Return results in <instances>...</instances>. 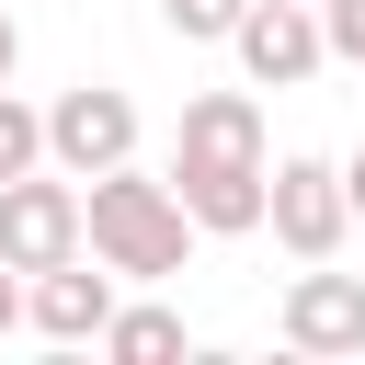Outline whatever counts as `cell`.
Listing matches in <instances>:
<instances>
[{
    "instance_id": "obj_3",
    "label": "cell",
    "mask_w": 365,
    "mask_h": 365,
    "mask_svg": "<svg viewBox=\"0 0 365 365\" xmlns=\"http://www.w3.org/2000/svg\"><path fill=\"white\" fill-rule=\"evenodd\" d=\"M80 182L68 171H11L0 182V262L11 274H46V262H80Z\"/></svg>"
},
{
    "instance_id": "obj_13",
    "label": "cell",
    "mask_w": 365,
    "mask_h": 365,
    "mask_svg": "<svg viewBox=\"0 0 365 365\" xmlns=\"http://www.w3.org/2000/svg\"><path fill=\"white\" fill-rule=\"evenodd\" d=\"M11 68H23V23L0 11V91H11Z\"/></svg>"
},
{
    "instance_id": "obj_14",
    "label": "cell",
    "mask_w": 365,
    "mask_h": 365,
    "mask_svg": "<svg viewBox=\"0 0 365 365\" xmlns=\"http://www.w3.org/2000/svg\"><path fill=\"white\" fill-rule=\"evenodd\" d=\"M342 194H354V217H365V148H354V160H342Z\"/></svg>"
},
{
    "instance_id": "obj_15",
    "label": "cell",
    "mask_w": 365,
    "mask_h": 365,
    "mask_svg": "<svg viewBox=\"0 0 365 365\" xmlns=\"http://www.w3.org/2000/svg\"><path fill=\"white\" fill-rule=\"evenodd\" d=\"M11 319H23V285H11V262H0V331H11Z\"/></svg>"
},
{
    "instance_id": "obj_6",
    "label": "cell",
    "mask_w": 365,
    "mask_h": 365,
    "mask_svg": "<svg viewBox=\"0 0 365 365\" xmlns=\"http://www.w3.org/2000/svg\"><path fill=\"white\" fill-rule=\"evenodd\" d=\"M228 46H240L251 91H297V80H308V68L331 57V46H319V0H251Z\"/></svg>"
},
{
    "instance_id": "obj_2",
    "label": "cell",
    "mask_w": 365,
    "mask_h": 365,
    "mask_svg": "<svg viewBox=\"0 0 365 365\" xmlns=\"http://www.w3.org/2000/svg\"><path fill=\"white\" fill-rule=\"evenodd\" d=\"M80 228H91V262H114V274H137V285L182 274V251H194V217H182V194H171V182H148L137 160L91 171V194H80Z\"/></svg>"
},
{
    "instance_id": "obj_11",
    "label": "cell",
    "mask_w": 365,
    "mask_h": 365,
    "mask_svg": "<svg viewBox=\"0 0 365 365\" xmlns=\"http://www.w3.org/2000/svg\"><path fill=\"white\" fill-rule=\"evenodd\" d=\"M240 11H251V0H160V23H171L182 46H228V34H240Z\"/></svg>"
},
{
    "instance_id": "obj_10",
    "label": "cell",
    "mask_w": 365,
    "mask_h": 365,
    "mask_svg": "<svg viewBox=\"0 0 365 365\" xmlns=\"http://www.w3.org/2000/svg\"><path fill=\"white\" fill-rule=\"evenodd\" d=\"M11 171H46V114L23 103V91H0V182Z\"/></svg>"
},
{
    "instance_id": "obj_12",
    "label": "cell",
    "mask_w": 365,
    "mask_h": 365,
    "mask_svg": "<svg viewBox=\"0 0 365 365\" xmlns=\"http://www.w3.org/2000/svg\"><path fill=\"white\" fill-rule=\"evenodd\" d=\"M319 46L365 68V0H319Z\"/></svg>"
},
{
    "instance_id": "obj_1",
    "label": "cell",
    "mask_w": 365,
    "mask_h": 365,
    "mask_svg": "<svg viewBox=\"0 0 365 365\" xmlns=\"http://www.w3.org/2000/svg\"><path fill=\"white\" fill-rule=\"evenodd\" d=\"M262 182H274V160H262V114H251V91H205V103H182V148H171V194H182V217L217 228V240H240V228H262Z\"/></svg>"
},
{
    "instance_id": "obj_7",
    "label": "cell",
    "mask_w": 365,
    "mask_h": 365,
    "mask_svg": "<svg viewBox=\"0 0 365 365\" xmlns=\"http://www.w3.org/2000/svg\"><path fill=\"white\" fill-rule=\"evenodd\" d=\"M285 342H297V354H365V274L308 262V274L285 285Z\"/></svg>"
},
{
    "instance_id": "obj_5",
    "label": "cell",
    "mask_w": 365,
    "mask_h": 365,
    "mask_svg": "<svg viewBox=\"0 0 365 365\" xmlns=\"http://www.w3.org/2000/svg\"><path fill=\"white\" fill-rule=\"evenodd\" d=\"M46 160H57L68 182H91V171L137 160V103H125V91H103V80L57 91V103H46Z\"/></svg>"
},
{
    "instance_id": "obj_9",
    "label": "cell",
    "mask_w": 365,
    "mask_h": 365,
    "mask_svg": "<svg viewBox=\"0 0 365 365\" xmlns=\"http://www.w3.org/2000/svg\"><path fill=\"white\" fill-rule=\"evenodd\" d=\"M103 354L114 365H171L182 354V308H114L103 319Z\"/></svg>"
},
{
    "instance_id": "obj_4",
    "label": "cell",
    "mask_w": 365,
    "mask_h": 365,
    "mask_svg": "<svg viewBox=\"0 0 365 365\" xmlns=\"http://www.w3.org/2000/svg\"><path fill=\"white\" fill-rule=\"evenodd\" d=\"M262 228H274L297 262H331V251H342V228H354L342 160H274V182H262Z\"/></svg>"
},
{
    "instance_id": "obj_8",
    "label": "cell",
    "mask_w": 365,
    "mask_h": 365,
    "mask_svg": "<svg viewBox=\"0 0 365 365\" xmlns=\"http://www.w3.org/2000/svg\"><path fill=\"white\" fill-rule=\"evenodd\" d=\"M23 319H34L46 342H103V319H114V262H103V274H91V262H46L34 297H23Z\"/></svg>"
}]
</instances>
